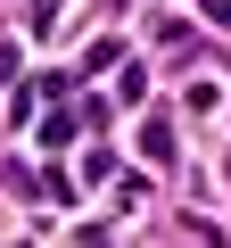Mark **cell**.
<instances>
[{
	"instance_id": "7a4b0ae2",
	"label": "cell",
	"mask_w": 231,
	"mask_h": 248,
	"mask_svg": "<svg viewBox=\"0 0 231 248\" xmlns=\"http://www.w3.org/2000/svg\"><path fill=\"white\" fill-rule=\"evenodd\" d=\"M17 75V42H0V83H9Z\"/></svg>"
},
{
	"instance_id": "3957f363",
	"label": "cell",
	"mask_w": 231,
	"mask_h": 248,
	"mask_svg": "<svg viewBox=\"0 0 231 248\" xmlns=\"http://www.w3.org/2000/svg\"><path fill=\"white\" fill-rule=\"evenodd\" d=\"M206 17H215V25H223V33H231V0H206Z\"/></svg>"
},
{
	"instance_id": "6da1fadb",
	"label": "cell",
	"mask_w": 231,
	"mask_h": 248,
	"mask_svg": "<svg viewBox=\"0 0 231 248\" xmlns=\"http://www.w3.org/2000/svg\"><path fill=\"white\" fill-rule=\"evenodd\" d=\"M141 157H157V166L173 157V124H165V116H149V124H141Z\"/></svg>"
}]
</instances>
